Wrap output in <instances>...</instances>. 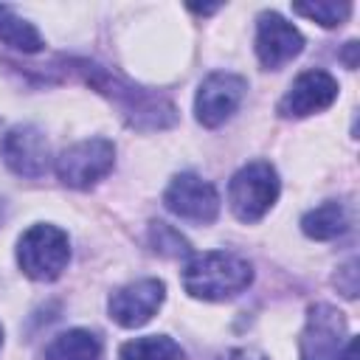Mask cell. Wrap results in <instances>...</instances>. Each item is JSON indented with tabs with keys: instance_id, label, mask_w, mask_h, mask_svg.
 <instances>
[{
	"instance_id": "6da1fadb",
	"label": "cell",
	"mask_w": 360,
	"mask_h": 360,
	"mask_svg": "<svg viewBox=\"0 0 360 360\" xmlns=\"http://www.w3.org/2000/svg\"><path fill=\"white\" fill-rule=\"evenodd\" d=\"M76 65H79V73L84 76V82L118 107V112L127 118V124H132L138 129H163L177 121V110L169 98L146 90V87H138L96 62L82 59Z\"/></svg>"
},
{
	"instance_id": "7a4b0ae2",
	"label": "cell",
	"mask_w": 360,
	"mask_h": 360,
	"mask_svg": "<svg viewBox=\"0 0 360 360\" xmlns=\"http://www.w3.org/2000/svg\"><path fill=\"white\" fill-rule=\"evenodd\" d=\"M253 281V267L248 259L228 250L197 253L183 267V287L188 295L202 301H225L248 290Z\"/></svg>"
},
{
	"instance_id": "3957f363",
	"label": "cell",
	"mask_w": 360,
	"mask_h": 360,
	"mask_svg": "<svg viewBox=\"0 0 360 360\" xmlns=\"http://www.w3.org/2000/svg\"><path fill=\"white\" fill-rule=\"evenodd\" d=\"M70 262V239L62 228L39 222L17 242V264L34 281H53Z\"/></svg>"
},
{
	"instance_id": "277c9868",
	"label": "cell",
	"mask_w": 360,
	"mask_h": 360,
	"mask_svg": "<svg viewBox=\"0 0 360 360\" xmlns=\"http://www.w3.org/2000/svg\"><path fill=\"white\" fill-rule=\"evenodd\" d=\"M281 183L276 169L267 160L245 163L228 183V205L236 219L259 222L278 200Z\"/></svg>"
},
{
	"instance_id": "5b68a950",
	"label": "cell",
	"mask_w": 360,
	"mask_h": 360,
	"mask_svg": "<svg viewBox=\"0 0 360 360\" xmlns=\"http://www.w3.org/2000/svg\"><path fill=\"white\" fill-rule=\"evenodd\" d=\"M56 177L70 188H93L115 166V146L107 138H87L59 152Z\"/></svg>"
},
{
	"instance_id": "8992f818",
	"label": "cell",
	"mask_w": 360,
	"mask_h": 360,
	"mask_svg": "<svg viewBox=\"0 0 360 360\" xmlns=\"http://www.w3.org/2000/svg\"><path fill=\"white\" fill-rule=\"evenodd\" d=\"M219 191L214 188L211 180H202L194 172H183L174 174L172 183L163 191V205L186 219V222H197V225H208L219 217Z\"/></svg>"
},
{
	"instance_id": "52a82bcc",
	"label": "cell",
	"mask_w": 360,
	"mask_h": 360,
	"mask_svg": "<svg viewBox=\"0 0 360 360\" xmlns=\"http://www.w3.org/2000/svg\"><path fill=\"white\" fill-rule=\"evenodd\" d=\"M352 340L346 318L329 304H315L307 312L301 332V360H340L346 343Z\"/></svg>"
},
{
	"instance_id": "ba28073f",
	"label": "cell",
	"mask_w": 360,
	"mask_h": 360,
	"mask_svg": "<svg viewBox=\"0 0 360 360\" xmlns=\"http://www.w3.org/2000/svg\"><path fill=\"white\" fill-rule=\"evenodd\" d=\"M0 158L14 174L37 180L51 166V146L39 127L17 124L0 138Z\"/></svg>"
},
{
	"instance_id": "9c48e42d",
	"label": "cell",
	"mask_w": 360,
	"mask_h": 360,
	"mask_svg": "<svg viewBox=\"0 0 360 360\" xmlns=\"http://www.w3.org/2000/svg\"><path fill=\"white\" fill-rule=\"evenodd\" d=\"M245 79L236 76V73H228V70H217L211 76L202 79L200 90H197V98H194V115L202 127H219L225 124L242 104L245 98Z\"/></svg>"
},
{
	"instance_id": "30bf717a",
	"label": "cell",
	"mask_w": 360,
	"mask_h": 360,
	"mask_svg": "<svg viewBox=\"0 0 360 360\" xmlns=\"http://www.w3.org/2000/svg\"><path fill=\"white\" fill-rule=\"evenodd\" d=\"M304 51L301 31L278 11H262L256 20V56L267 70H278Z\"/></svg>"
},
{
	"instance_id": "8fae6325",
	"label": "cell",
	"mask_w": 360,
	"mask_h": 360,
	"mask_svg": "<svg viewBox=\"0 0 360 360\" xmlns=\"http://www.w3.org/2000/svg\"><path fill=\"white\" fill-rule=\"evenodd\" d=\"M166 298V284L160 278H141V281H132L121 290H115L110 295V318L124 326V329H135V326H143L146 321H152V315L160 309Z\"/></svg>"
},
{
	"instance_id": "7c38bea8",
	"label": "cell",
	"mask_w": 360,
	"mask_h": 360,
	"mask_svg": "<svg viewBox=\"0 0 360 360\" xmlns=\"http://www.w3.org/2000/svg\"><path fill=\"white\" fill-rule=\"evenodd\" d=\"M338 98V79L326 70H304L278 101L284 118H307L332 107Z\"/></svg>"
},
{
	"instance_id": "4fadbf2b",
	"label": "cell",
	"mask_w": 360,
	"mask_h": 360,
	"mask_svg": "<svg viewBox=\"0 0 360 360\" xmlns=\"http://www.w3.org/2000/svg\"><path fill=\"white\" fill-rule=\"evenodd\" d=\"M101 340L90 329H68L45 346V360H98Z\"/></svg>"
},
{
	"instance_id": "5bb4252c",
	"label": "cell",
	"mask_w": 360,
	"mask_h": 360,
	"mask_svg": "<svg viewBox=\"0 0 360 360\" xmlns=\"http://www.w3.org/2000/svg\"><path fill=\"white\" fill-rule=\"evenodd\" d=\"M301 231L309 236V239H318V242H326V239H335L340 233L349 231V217H346V208L343 202H321L318 208L307 211L301 217Z\"/></svg>"
},
{
	"instance_id": "9a60e30c",
	"label": "cell",
	"mask_w": 360,
	"mask_h": 360,
	"mask_svg": "<svg viewBox=\"0 0 360 360\" xmlns=\"http://www.w3.org/2000/svg\"><path fill=\"white\" fill-rule=\"evenodd\" d=\"M0 42L22 53H39L45 45L37 25L22 20L11 6H0Z\"/></svg>"
},
{
	"instance_id": "2e32d148",
	"label": "cell",
	"mask_w": 360,
	"mask_h": 360,
	"mask_svg": "<svg viewBox=\"0 0 360 360\" xmlns=\"http://www.w3.org/2000/svg\"><path fill=\"white\" fill-rule=\"evenodd\" d=\"M183 349L169 335H146L127 340L118 352V360H180Z\"/></svg>"
},
{
	"instance_id": "e0dca14e",
	"label": "cell",
	"mask_w": 360,
	"mask_h": 360,
	"mask_svg": "<svg viewBox=\"0 0 360 360\" xmlns=\"http://www.w3.org/2000/svg\"><path fill=\"white\" fill-rule=\"evenodd\" d=\"M292 11L307 17V20H312V22H321L323 28H335V25H340L352 14V3H335V0L292 3Z\"/></svg>"
},
{
	"instance_id": "ac0fdd59",
	"label": "cell",
	"mask_w": 360,
	"mask_h": 360,
	"mask_svg": "<svg viewBox=\"0 0 360 360\" xmlns=\"http://www.w3.org/2000/svg\"><path fill=\"white\" fill-rule=\"evenodd\" d=\"M149 239H152V248L163 256H188L191 253V248L180 236V231H174L166 222H152L149 225Z\"/></svg>"
},
{
	"instance_id": "d6986e66",
	"label": "cell",
	"mask_w": 360,
	"mask_h": 360,
	"mask_svg": "<svg viewBox=\"0 0 360 360\" xmlns=\"http://www.w3.org/2000/svg\"><path fill=\"white\" fill-rule=\"evenodd\" d=\"M219 360H267V357L262 352H256V349H231Z\"/></svg>"
},
{
	"instance_id": "ffe728a7",
	"label": "cell",
	"mask_w": 360,
	"mask_h": 360,
	"mask_svg": "<svg viewBox=\"0 0 360 360\" xmlns=\"http://www.w3.org/2000/svg\"><path fill=\"white\" fill-rule=\"evenodd\" d=\"M354 51H357V42H346V65H349V68H354V65H357Z\"/></svg>"
},
{
	"instance_id": "44dd1931",
	"label": "cell",
	"mask_w": 360,
	"mask_h": 360,
	"mask_svg": "<svg viewBox=\"0 0 360 360\" xmlns=\"http://www.w3.org/2000/svg\"><path fill=\"white\" fill-rule=\"evenodd\" d=\"M191 11H197V14H214L219 6H188Z\"/></svg>"
},
{
	"instance_id": "7402d4cb",
	"label": "cell",
	"mask_w": 360,
	"mask_h": 360,
	"mask_svg": "<svg viewBox=\"0 0 360 360\" xmlns=\"http://www.w3.org/2000/svg\"><path fill=\"white\" fill-rule=\"evenodd\" d=\"M0 346H3V326H0Z\"/></svg>"
}]
</instances>
